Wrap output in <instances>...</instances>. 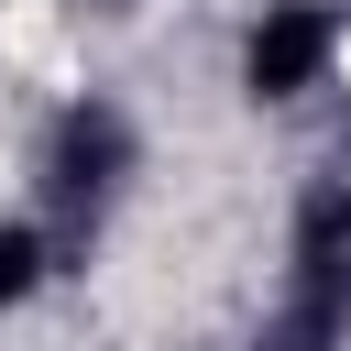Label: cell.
Segmentation results:
<instances>
[{
  "label": "cell",
  "instance_id": "obj_2",
  "mask_svg": "<svg viewBox=\"0 0 351 351\" xmlns=\"http://www.w3.org/2000/svg\"><path fill=\"white\" fill-rule=\"evenodd\" d=\"M132 165H143V143H132V121H121L110 99H66V110H55V132H44V186H55L66 208L121 197Z\"/></svg>",
  "mask_w": 351,
  "mask_h": 351
},
{
  "label": "cell",
  "instance_id": "obj_3",
  "mask_svg": "<svg viewBox=\"0 0 351 351\" xmlns=\"http://www.w3.org/2000/svg\"><path fill=\"white\" fill-rule=\"evenodd\" d=\"M44 274H55V241H44L33 219H0V307H22Z\"/></svg>",
  "mask_w": 351,
  "mask_h": 351
},
{
  "label": "cell",
  "instance_id": "obj_1",
  "mask_svg": "<svg viewBox=\"0 0 351 351\" xmlns=\"http://www.w3.org/2000/svg\"><path fill=\"white\" fill-rule=\"evenodd\" d=\"M329 66H340V11H318V0H263V22L241 33V99H263V110L307 99Z\"/></svg>",
  "mask_w": 351,
  "mask_h": 351
},
{
  "label": "cell",
  "instance_id": "obj_4",
  "mask_svg": "<svg viewBox=\"0 0 351 351\" xmlns=\"http://www.w3.org/2000/svg\"><path fill=\"white\" fill-rule=\"evenodd\" d=\"M88 11H132V0H88Z\"/></svg>",
  "mask_w": 351,
  "mask_h": 351
}]
</instances>
